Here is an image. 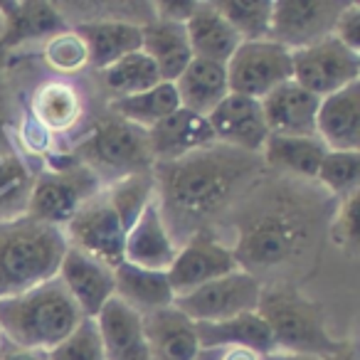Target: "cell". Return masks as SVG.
<instances>
[{"label": "cell", "mask_w": 360, "mask_h": 360, "mask_svg": "<svg viewBox=\"0 0 360 360\" xmlns=\"http://www.w3.org/2000/svg\"><path fill=\"white\" fill-rule=\"evenodd\" d=\"M338 207L316 180L264 170L217 237L262 286L291 284L306 291V281L333 247L330 227Z\"/></svg>", "instance_id": "1"}, {"label": "cell", "mask_w": 360, "mask_h": 360, "mask_svg": "<svg viewBox=\"0 0 360 360\" xmlns=\"http://www.w3.org/2000/svg\"><path fill=\"white\" fill-rule=\"evenodd\" d=\"M264 175L262 155L210 143L153 165L155 207L175 247L200 232L220 235L232 210Z\"/></svg>", "instance_id": "2"}, {"label": "cell", "mask_w": 360, "mask_h": 360, "mask_svg": "<svg viewBox=\"0 0 360 360\" xmlns=\"http://www.w3.org/2000/svg\"><path fill=\"white\" fill-rule=\"evenodd\" d=\"M67 250L62 227L30 215L0 220V299L55 279Z\"/></svg>", "instance_id": "3"}, {"label": "cell", "mask_w": 360, "mask_h": 360, "mask_svg": "<svg viewBox=\"0 0 360 360\" xmlns=\"http://www.w3.org/2000/svg\"><path fill=\"white\" fill-rule=\"evenodd\" d=\"M84 314L60 276L15 296L0 299V330L11 345L27 350H52L60 345Z\"/></svg>", "instance_id": "4"}, {"label": "cell", "mask_w": 360, "mask_h": 360, "mask_svg": "<svg viewBox=\"0 0 360 360\" xmlns=\"http://www.w3.org/2000/svg\"><path fill=\"white\" fill-rule=\"evenodd\" d=\"M257 314L269 326L276 350L330 358L348 340L330 330L328 309L323 306V301L301 291L299 286H264Z\"/></svg>", "instance_id": "5"}, {"label": "cell", "mask_w": 360, "mask_h": 360, "mask_svg": "<svg viewBox=\"0 0 360 360\" xmlns=\"http://www.w3.org/2000/svg\"><path fill=\"white\" fill-rule=\"evenodd\" d=\"M104 99L94 77H40L32 84L22 109L55 141V153H70L72 143L84 134L86 124L104 109Z\"/></svg>", "instance_id": "6"}, {"label": "cell", "mask_w": 360, "mask_h": 360, "mask_svg": "<svg viewBox=\"0 0 360 360\" xmlns=\"http://www.w3.org/2000/svg\"><path fill=\"white\" fill-rule=\"evenodd\" d=\"M70 153L84 163L104 188L131 173L153 168L146 131L111 114L106 106L86 124L84 134L72 143Z\"/></svg>", "instance_id": "7"}, {"label": "cell", "mask_w": 360, "mask_h": 360, "mask_svg": "<svg viewBox=\"0 0 360 360\" xmlns=\"http://www.w3.org/2000/svg\"><path fill=\"white\" fill-rule=\"evenodd\" d=\"M101 191V180L84 163L72 153H55L35 173L25 215L65 227L72 215Z\"/></svg>", "instance_id": "8"}, {"label": "cell", "mask_w": 360, "mask_h": 360, "mask_svg": "<svg viewBox=\"0 0 360 360\" xmlns=\"http://www.w3.org/2000/svg\"><path fill=\"white\" fill-rule=\"evenodd\" d=\"M262 289L264 286L252 274L235 269L210 284L198 286L191 294L178 296L173 306L180 314H186L193 323H220V321L257 311Z\"/></svg>", "instance_id": "9"}, {"label": "cell", "mask_w": 360, "mask_h": 360, "mask_svg": "<svg viewBox=\"0 0 360 360\" xmlns=\"http://www.w3.org/2000/svg\"><path fill=\"white\" fill-rule=\"evenodd\" d=\"M291 79L323 99L360 82V55L330 35L319 45L291 52Z\"/></svg>", "instance_id": "10"}, {"label": "cell", "mask_w": 360, "mask_h": 360, "mask_svg": "<svg viewBox=\"0 0 360 360\" xmlns=\"http://www.w3.org/2000/svg\"><path fill=\"white\" fill-rule=\"evenodd\" d=\"M225 67L230 94L262 101L291 79V52L271 40L242 42Z\"/></svg>", "instance_id": "11"}, {"label": "cell", "mask_w": 360, "mask_h": 360, "mask_svg": "<svg viewBox=\"0 0 360 360\" xmlns=\"http://www.w3.org/2000/svg\"><path fill=\"white\" fill-rule=\"evenodd\" d=\"M345 0H274L269 40L289 52L306 50L333 35Z\"/></svg>", "instance_id": "12"}, {"label": "cell", "mask_w": 360, "mask_h": 360, "mask_svg": "<svg viewBox=\"0 0 360 360\" xmlns=\"http://www.w3.org/2000/svg\"><path fill=\"white\" fill-rule=\"evenodd\" d=\"M67 237V245L72 250H79L94 259L109 264L111 269L124 262V237L126 230L121 225L119 215L106 200L104 191L84 202L72 215V220L62 227Z\"/></svg>", "instance_id": "13"}, {"label": "cell", "mask_w": 360, "mask_h": 360, "mask_svg": "<svg viewBox=\"0 0 360 360\" xmlns=\"http://www.w3.org/2000/svg\"><path fill=\"white\" fill-rule=\"evenodd\" d=\"M235 269H240V264L230 247L220 237L200 232V235L191 237L186 245L178 247V255H175L170 269L165 271V276H168L173 296L178 299V296L191 294L198 286L210 284Z\"/></svg>", "instance_id": "14"}, {"label": "cell", "mask_w": 360, "mask_h": 360, "mask_svg": "<svg viewBox=\"0 0 360 360\" xmlns=\"http://www.w3.org/2000/svg\"><path fill=\"white\" fill-rule=\"evenodd\" d=\"M6 15V35L0 50L8 55L35 52L45 40L57 32L70 30L62 13L50 0H25V3H0Z\"/></svg>", "instance_id": "15"}, {"label": "cell", "mask_w": 360, "mask_h": 360, "mask_svg": "<svg viewBox=\"0 0 360 360\" xmlns=\"http://www.w3.org/2000/svg\"><path fill=\"white\" fill-rule=\"evenodd\" d=\"M207 124L215 136V143L259 155L269 139L262 104L250 96L227 94L215 111L207 116Z\"/></svg>", "instance_id": "16"}, {"label": "cell", "mask_w": 360, "mask_h": 360, "mask_svg": "<svg viewBox=\"0 0 360 360\" xmlns=\"http://www.w3.org/2000/svg\"><path fill=\"white\" fill-rule=\"evenodd\" d=\"M57 276L67 286L84 319H96L106 301L114 299V269L79 250H67Z\"/></svg>", "instance_id": "17"}, {"label": "cell", "mask_w": 360, "mask_h": 360, "mask_svg": "<svg viewBox=\"0 0 360 360\" xmlns=\"http://www.w3.org/2000/svg\"><path fill=\"white\" fill-rule=\"evenodd\" d=\"M266 129L274 136H316V114L321 99L299 86L294 79L284 82L259 101Z\"/></svg>", "instance_id": "18"}, {"label": "cell", "mask_w": 360, "mask_h": 360, "mask_svg": "<svg viewBox=\"0 0 360 360\" xmlns=\"http://www.w3.org/2000/svg\"><path fill=\"white\" fill-rule=\"evenodd\" d=\"M146 139H148L153 165L170 163V160H178L183 155L193 153V150L215 143V136H212L207 119L191 114L186 109L173 111L163 121H158L153 129L146 131Z\"/></svg>", "instance_id": "19"}, {"label": "cell", "mask_w": 360, "mask_h": 360, "mask_svg": "<svg viewBox=\"0 0 360 360\" xmlns=\"http://www.w3.org/2000/svg\"><path fill=\"white\" fill-rule=\"evenodd\" d=\"M150 360H195L200 353L195 323L175 306L141 316Z\"/></svg>", "instance_id": "20"}, {"label": "cell", "mask_w": 360, "mask_h": 360, "mask_svg": "<svg viewBox=\"0 0 360 360\" xmlns=\"http://www.w3.org/2000/svg\"><path fill=\"white\" fill-rule=\"evenodd\" d=\"M316 136L328 150H360V82L321 99Z\"/></svg>", "instance_id": "21"}, {"label": "cell", "mask_w": 360, "mask_h": 360, "mask_svg": "<svg viewBox=\"0 0 360 360\" xmlns=\"http://www.w3.org/2000/svg\"><path fill=\"white\" fill-rule=\"evenodd\" d=\"M178 247L173 245L168 230H165L160 212L155 207V200L141 212V217L134 222L124 237V262L141 269L150 271H168L173 264Z\"/></svg>", "instance_id": "22"}, {"label": "cell", "mask_w": 360, "mask_h": 360, "mask_svg": "<svg viewBox=\"0 0 360 360\" xmlns=\"http://www.w3.org/2000/svg\"><path fill=\"white\" fill-rule=\"evenodd\" d=\"M94 321L106 360H150L141 316L126 309L121 301L109 299Z\"/></svg>", "instance_id": "23"}, {"label": "cell", "mask_w": 360, "mask_h": 360, "mask_svg": "<svg viewBox=\"0 0 360 360\" xmlns=\"http://www.w3.org/2000/svg\"><path fill=\"white\" fill-rule=\"evenodd\" d=\"M173 86L175 94H178L180 109L207 119L220 106V101L230 94L227 67L193 57L186 72L173 82Z\"/></svg>", "instance_id": "24"}, {"label": "cell", "mask_w": 360, "mask_h": 360, "mask_svg": "<svg viewBox=\"0 0 360 360\" xmlns=\"http://www.w3.org/2000/svg\"><path fill=\"white\" fill-rule=\"evenodd\" d=\"M114 299L139 316H148L165 306H173L175 296L165 271H150L121 262L114 266Z\"/></svg>", "instance_id": "25"}, {"label": "cell", "mask_w": 360, "mask_h": 360, "mask_svg": "<svg viewBox=\"0 0 360 360\" xmlns=\"http://www.w3.org/2000/svg\"><path fill=\"white\" fill-rule=\"evenodd\" d=\"M328 153L319 136H274L269 134L262 148V163L266 173L289 178L314 180L323 155Z\"/></svg>", "instance_id": "26"}, {"label": "cell", "mask_w": 360, "mask_h": 360, "mask_svg": "<svg viewBox=\"0 0 360 360\" xmlns=\"http://www.w3.org/2000/svg\"><path fill=\"white\" fill-rule=\"evenodd\" d=\"M186 32L193 57L217 62V65H227V60L242 45L240 35L220 15V11L215 8L212 0H198L195 13L186 22Z\"/></svg>", "instance_id": "27"}, {"label": "cell", "mask_w": 360, "mask_h": 360, "mask_svg": "<svg viewBox=\"0 0 360 360\" xmlns=\"http://www.w3.org/2000/svg\"><path fill=\"white\" fill-rule=\"evenodd\" d=\"M141 52L150 57L163 82H175L193 60L186 25L155 18L141 27Z\"/></svg>", "instance_id": "28"}, {"label": "cell", "mask_w": 360, "mask_h": 360, "mask_svg": "<svg viewBox=\"0 0 360 360\" xmlns=\"http://www.w3.org/2000/svg\"><path fill=\"white\" fill-rule=\"evenodd\" d=\"M198 345L200 350H222V348H250L266 355L274 350L269 326L262 321L257 311L235 316L220 323H195Z\"/></svg>", "instance_id": "29"}, {"label": "cell", "mask_w": 360, "mask_h": 360, "mask_svg": "<svg viewBox=\"0 0 360 360\" xmlns=\"http://www.w3.org/2000/svg\"><path fill=\"white\" fill-rule=\"evenodd\" d=\"M37 170L15 146L13 131L0 136V220L25 215Z\"/></svg>", "instance_id": "30"}, {"label": "cell", "mask_w": 360, "mask_h": 360, "mask_svg": "<svg viewBox=\"0 0 360 360\" xmlns=\"http://www.w3.org/2000/svg\"><path fill=\"white\" fill-rule=\"evenodd\" d=\"M75 30L89 50V72H101L141 50V27L131 22H82Z\"/></svg>", "instance_id": "31"}, {"label": "cell", "mask_w": 360, "mask_h": 360, "mask_svg": "<svg viewBox=\"0 0 360 360\" xmlns=\"http://www.w3.org/2000/svg\"><path fill=\"white\" fill-rule=\"evenodd\" d=\"M89 75L94 77L104 101L143 94V91L153 89L155 84L163 82L158 75V70H155V65L150 62V57L141 50L121 57L119 62H114V65L106 67V70L89 72Z\"/></svg>", "instance_id": "32"}, {"label": "cell", "mask_w": 360, "mask_h": 360, "mask_svg": "<svg viewBox=\"0 0 360 360\" xmlns=\"http://www.w3.org/2000/svg\"><path fill=\"white\" fill-rule=\"evenodd\" d=\"M106 109H109L111 114L126 119L129 124L148 131V129H153L158 121H163L165 116L178 111L180 101H178V94H175L173 82H160V84H155L153 89L143 91V94L106 101Z\"/></svg>", "instance_id": "33"}, {"label": "cell", "mask_w": 360, "mask_h": 360, "mask_svg": "<svg viewBox=\"0 0 360 360\" xmlns=\"http://www.w3.org/2000/svg\"><path fill=\"white\" fill-rule=\"evenodd\" d=\"M35 57L52 77H82L89 72V50L75 27L45 40L35 50Z\"/></svg>", "instance_id": "34"}, {"label": "cell", "mask_w": 360, "mask_h": 360, "mask_svg": "<svg viewBox=\"0 0 360 360\" xmlns=\"http://www.w3.org/2000/svg\"><path fill=\"white\" fill-rule=\"evenodd\" d=\"M70 27L82 22H131L143 27L155 18L153 3H55Z\"/></svg>", "instance_id": "35"}, {"label": "cell", "mask_w": 360, "mask_h": 360, "mask_svg": "<svg viewBox=\"0 0 360 360\" xmlns=\"http://www.w3.org/2000/svg\"><path fill=\"white\" fill-rule=\"evenodd\" d=\"M106 200L111 202V207L119 215L124 230L129 232L134 227V222L141 217V212L153 202L155 198V180H153V168L141 170V173H131L126 178L116 180L111 186L104 188Z\"/></svg>", "instance_id": "36"}, {"label": "cell", "mask_w": 360, "mask_h": 360, "mask_svg": "<svg viewBox=\"0 0 360 360\" xmlns=\"http://www.w3.org/2000/svg\"><path fill=\"white\" fill-rule=\"evenodd\" d=\"M242 42L269 40L274 0H212Z\"/></svg>", "instance_id": "37"}, {"label": "cell", "mask_w": 360, "mask_h": 360, "mask_svg": "<svg viewBox=\"0 0 360 360\" xmlns=\"http://www.w3.org/2000/svg\"><path fill=\"white\" fill-rule=\"evenodd\" d=\"M316 183L338 202L358 195L360 188V150H328L316 170Z\"/></svg>", "instance_id": "38"}, {"label": "cell", "mask_w": 360, "mask_h": 360, "mask_svg": "<svg viewBox=\"0 0 360 360\" xmlns=\"http://www.w3.org/2000/svg\"><path fill=\"white\" fill-rule=\"evenodd\" d=\"M47 360H106L96 321H82L60 345L47 350Z\"/></svg>", "instance_id": "39"}, {"label": "cell", "mask_w": 360, "mask_h": 360, "mask_svg": "<svg viewBox=\"0 0 360 360\" xmlns=\"http://www.w3.org/2000/svg\"><path fill=\"white\" fill-rule=\"evenodd\" d=\"M333 37L360 55V3H348L343 8V13L335 20Z\"/></svg>", "instance_id": "40"}, {"label": "cell", "mask_w": 360, "mask_h": 360, "mask_svg": "<svg viewBox=\"0 0 360 360\" xmlns=\"http://www.w3.org/2000/svg\"><path fill=\"white\" fill-rule=\"evenodd\" d=\"M195 8L198 0H158V3H153L155 20L178 22V25H186L195 13Z\"/></svg>", "instance_id": "41"}, {"label": "cell", "mask_w": 360, "mask_h": 360, "mask_svg": "<svg viewBox=\"0 0 360 360\" xmlns=\"http://www.w3.org/2000/svg\"><path fill=\"white\" fill-rule=\"evenodd\" d=\"M0 360H47L45 350H27V348H18V345H11L6 340L3 350H0Z\"/></svg>", "instance_id": "42"}, {"label": "cell", "mask_w": 360, "mask_h": 360, "mask_svg": "<svg viewBox=\"0 0 360 360\" xmlns=\"http://www.w3.org/2000/svg\"><path fill=\"white\" fill-rule=\"evenodd\" d=\"M217 360H262V353L250 348H222Z\"/></svg>", "instance_id": "43"}, {"label": "cell", "mask_w": 360, "mask_h": 360, "mask_svg": "<svg viewBox=\"0 0 360 360\" xmlns=\"http://www.w3.org/2000/svg\"><path fill=\"white\" fill-rule=\"evenodd\" d=\"M262 360H326L319 355H306V353H289V350H271V353L262 355Z\"/></svg>", "instance_id": "44"}, {"label": "cell", "mask_w": 360, "mask_h": 360, "mask_svg": "<svg viewBox=\"0 0 360 360\" xmlns=\"http://www.w3.org/2000/svg\"><path fill=\"white\" fill-rule=\"evenodd\" d=\"M326 360H358V348H355L353 338L345 340L343 348H340L335 355H330V358H326Z\"/></svg>", "instance_id": "45"}, {"label": "cell", "mask_w": 360, "mask_h": 360, "mask_svg": "<svg viewBox=\"0 0 360 360\" xmlns=\"http://www.w3.org/2000/svg\"><path fill=\"white\" fill-rule=\"evenodd\" d=\"M8 65H11V55H8V52L0 50V75H3V72L8 70Z\"/></svg>", "instance_id": "46"}, {"label": "cell", "mask_w": 360, "mask_h": 360, "mask_svg": "<svg viewBox=\"0 0 360 360\" xmlns=\"http://www.w3.org/2000/svg\"><path fill=\"white\" fill-rule=\"evenodd\" d=\"M6 35V15H3V8H0V40Z\"/></svg>", "instance_id": "47"}, {"label": "cell", "mask_w": 360, "mask_h": 360, "mask_svg": "<svg viewBox=\"0 0 360 360\" xmlns=\"http://www.w3.org/2000/svg\"><path fill=\"white\" fill-rule=\"evenodd\" d=\"M3 345H6V338H3V330H0V350H3Z\"/></svg>", "instance_id": "48"}]
</instances>
